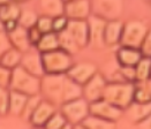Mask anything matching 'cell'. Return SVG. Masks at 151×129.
I'll return each instance as SVG.
<instances>
[{"label":"cell","instance_id":"obj_1","mask_svg":"<svg viewBox=\"0 0 151 129\" xmlns=\"http://www.w3.org/2000/svg\"><path fill=\"white\" fill-rule=\"evenodd\" d=\"M135 84L126 81L107 82L103 92L101 99L113 104L114 106L125 111L133 102Z\"/></svg>","mask_w":151,"mask_h":129},{"label":"cell","instance_id":"obj_2","mask_svg":"<svg viewBox=\"0 0 151 129\" xmlns=\"http://www.w3.org/2000/svg\"><path fill=\"white\" fill-rule=\"evenodd\" d=\"M65 80L66 74H44L40 77V97L55 106H60L63 104Z\"/></svg>","mask_w":151,"mask_h":129},{"label":"cell","instance_id":"obj_3","mask_svg":"<svg viewBox=\"0 0 151 129\" xmlns=\"http://www.w3.org/2000/svg\"><path fill=\"white\" fill-rule=\"evenodd\" d=\"M9 90L19 91L27 96H36L40 91V77H37L23 69L21 66L12 69Z\"/></svg>","mask_w":151,"mask_h":129},{"label":"cell","instance_id":"obj_4","mask_svg":"<svg viewBox=\"0 0 151 129\" xmlns=\"http://www.w3.org/2000/svg\"><path fill=\"white\" fill-rule=\"evenodd\" d=\"M42 60L45 74H66L74 64L73 55L60 47L42 53Z\"/></svg>","mask_w":151,"mask_h":129},{"label":"cell","instance_id":"obj_5","mask_svg":"<svg viewBox=\"0 0 151 129\" xmlns=\"http://www.w3.org/2000/svg\"><path fill=\"white\" fill-rule=\"evenodd\" d=\"M89 105L90 103L83 97L66 102L60 105V111L66 118L68 126L77 127L81 125V122L90 114Z\"/></svg>","mask_w":151,"mask_h":129},{"label":"cell","instance_id":"obj_6","mask_svg":"<svg viewBox=\"0 0 151 129\" xmlns=\"http://www.w3.org/2000/svg\"><path fill=\"white\" fill-rule=\"evenodd\" d=\"M91 14L105 21L120 20L124 13V0H90Z\"/></svg>","mask_w":151,"mask_h":129},{"label":"cell","instance_id":"obj_7","mask_svg":"<svg viewBox=\"0 0 151 129\" xmlns=\"http://www.w3.org/2000/svg\"><path fill=\"white\" fill-rule=\"evenodd\" d=\"M148 27L144 22L139 20H130L126 23H124L122 34L119 45L124 46H130L139 49L143 39L148 32Z\"/></svg>","mask_w":151,"mask_h":129},{"label":"cell","instance_id":"obj_8","mask_svg":"<svg viewBox=\"0 0 151 129\" xmlns=\"http://www.w3.org/2000/svg\"><path fill=\"white\" fill-rule=\"evenodd\" d=\"M89 27V42L88 46L92 50H103L106 47L104 42V29L106 21L98 16L90 15L88 19Z\"/></svg>","mask_w":151,"mask_h":129},{"label":"cell","instance_id":"obj_9","mask_svg":"<svg viewBox=\"0 0 151 129\" xmlns=\"http://www.w3.org/2000/svg\"><path fill=\"white\" fill-rule=\"evenodd\" d=\"M90 114L95 116H98L101 119L116 122L119 119H121L124 115V111L119 107L114 106L113 104L109 103L104 99H98L96 102H92L89 105Z\"/></svg>","mask_w":151,"mask_h":129},{"label":"cell","instance_id":"obj_10","mask_svg":"<svg viewBox=\"0 0 151 129\" xmlns=\"http://www.w3.org/2000/svg\"><path fill=\"white\" fill-rule=\"evenodd\" d=\"M107 81L98 72L89 80L87 83L82 85V97L89 103L101 99L103 92L106 87Z\"/></svg>","mask_w":151,"mask_h":129},{"label":"cell","instance_id":"obj_11","mask_svg":"<svg viewBox=\"0 0 151 129\" xmlns=\"http://www.w3.org/2000/svg\"><path fill=\"white\" fill-rule=\"evenodd\" d=\"M63 15L68 20H87L91 15L90 0H73L65 2Z\"/></svg>","mask_w":151,"mask_h":129},{"label":"cell","instance_id":"obj_12","mask_svg":"<svg viewBox=\"0 0 151 129\" xmlns=\"http://www.w3.org/2000/svg\"><path fill=\"white\" fill-rule=\"evenodd\" d=\"M66 30L81 49L88 47L89 27L87 20H68Z\"/></svg>","mask_w":151,"mask_h":129},{"label":"cell","instance_id":"obj_13","mask_svg":"<svg viewBox=\"0 0 151 129\" xmlns=\"http://www.w3.org/2000/svg\"><path fill=\"white\" fill-rule=\"evenodd\" d=\"M20 66L27 72H29L30 74H32L37 77H42L45 74L43 60H42V53L37 51L36 49L35 50L30 49L29 51L24 52L22 54Z\"/></svg>","mask_w":151,"mask_h":129},{"label":"cell","instance_id":"obj_14","mask_svg":"<svg viewBox=\"0 0 151 129\" xmlns=\"http://www.w3.org/2000/svg\"><path fill=\"white\" fill-rule=\"evenodd\" d=\"M97 67L92 62H78V64H73L72 67L68 69L66 75L76 83L83 85L87 83L90 78L92 77L97 73Z\"/></svg>","mask_w":151,"mask_h":129},{"label":"cell","instance_id":"obj_15","mask_svg":"<svg viewBox=\"0 0 151 129\" xmlns=\"http://www.w3.org/2000/svg\"><path fill=\"white\" fill-rule=\"evenodd\" d=\"M57 111V106L52 103L45 100L42 98V100L37 104L32 113L30 114L28 121L34 126V127H44L50 116Z\"/></svg>","mask_w":151,"mask_h":129},{"label":"cell","instance_id":"obj_16","mask_svg":"<svg viewBox=\"0 0 151 129\" xmlns=\"http://www.w3.org/2000/svg\"><path fill=\"white\" fill-rule=\"evenodd\" d=\"M142 57L143 55L139 49L124 45H119V49L115 53L116 61L120 67H134L142 59Z\"/></svg>","mask_w":151,"mask_h":129},{"label":"cell","instance_id":"obj_17","mask_svg":"<svg viewBox=\"0 0 151 129\" xmlns=\"http://www.w3.org/2000/svg\"><path fill=\"white\" fill-rule=\"evenodd\" d=\"M6 34L8 36L12 47L14 49L19 50L22 53L32 49V45H31V43L29 40V36H28V29L21 26H17L14 30L6 32Z\"/></svg>","mask_w":151,"mask_h":129},{"label":"cell","instance_id":"obj_18","mask_svg":"<svg viewBox=\"0 0 151 129\" xmlns=\"http://www.w3.org/2000/svg\"><path fill=\"white\" fill-rule=\"evenodd\" d=\"M122 28H124V22H121L120 20L106 21L105 29H104V42L106 47L116 46L120 44Z\"/></svg>","mask_w":151,"mask_h":129},{"label":"cell","instance_id":"obj_19","mask_svg":"<svg viewBox=\"0 0 151 129\" xmlns=\"http://www.w3.org/2000/svg\"><path fill=\"white\" fill-rule=\"evenodd\" d=\"M151 113V102L150 103H137L132 102V104L124 111V114H126L128 119H130L133 122L139 123L143 119Z\"/></svg>","mask_w":151,"mask_h":129},{"label":"cell","instance_id":"obj_20","mask_svg":"<svg viewBox=\"0 0 151 129\" xmlns=\"http://www.w3.org/2000/svg\"><path fill=\"white\" fill-rule=\"evenodd\" d=\"M29 96L19 91L9 90V103H8V114L13 116H22Z\"/></svg>","mask_w":151,"mask_h":129},{"label":"cell","instance_id":"obj_21","mask_svg":"<svg viewBox=\"0 0 151 129\" xmlns=\"http://www.w3.org/2000/svg\"><path fill=\"white\" fill-rule=\"evenodd\" d=\"M63 0H39V8L42 15L55 17L63 14Z\"/></svg>","mask_w":151,"mask_h":129},{"label":"cell","instance_id":"obj_22","mask_svg":"<svg viewBox=\"0 0 151 129\" xmlns=\"http://www.w3.org/2000/svg\"><path fill=\"white\" fill-rule=\"evenodd\" d=\"M82 97V85L76 83L72 78H69L66 75L65 80V85H63V103L77 99Z\"/></svg>","mask_w":151,"mask_h":129},{"label":"cell","instance_id":"obj_23","mask_svg":"<svg viewBox=\"0 0 151 129\" xmlns=\"http://www.w3.org/2000/svg\"><path fill=\"white\" fill-rule=\"evenodd\" d=\"M37 51L40 53H45V52L53 51L55 49L59 47V43H58V36L55 32L51 31L47 34H43L40 39L38 40V43L34 46Z\"/></svg>","mask_w":151,"mask_h":129},{"label":"cell","instance_id":"obj_24","mask_svg":"<svg viewBox=\"0 0 151 129\" xmlns=\"http://www.w3.org/2000/svg\"><path fill=\"white\" fill-rule=\"evenodd\" d=\"M20 13H21V8L17 2L9 1L6 5L0 6V20L2 21V23L7 21H17Z\"/></svg>","mask_w":151,"mask_h":129},{"label":"cell","instance_id":"obj_25","mask_svg":"<svg viewBox=\"0 0 151 129\" xmlns=\"http://www.w3.org/2000/svg\"><path fill=\"white\" fill-rule=\"evenodd\" d=\"M80 127L87 129H106V128H113L115 127V122L112 121H107L101 119L98 116L91 115L89 114L80 125Z\"/></svg>","mask_w":151,"mask_h":129},{"label":"cell","instance_id":"obj_26","mask_svg":"<svg viewBox=\"0 0 151 129\" xmlns=\"http://www.w3.org/2000/svg\"><path fill=\"white\" fill-rule=\"evenodd\" d=\"M22 52H20L19 50L11 47L9 50L4 53V55L0 58V64L5 66L6 68L9 69H14L17 66H20L21 64V59H22Z\"/></svg>","mask_w":151,"mask_h":129},{"label":"cell","instance_id":"obj_27","mask_svg":"<svg viewBox=\"0 0 151 129\" xmlns=\"http://www.w3.org/2000/svg\"><path fill=\"white\" fill-rule=\"evenodd\" d=\"M58 36V43H59V47L63 51L68 52L69 54L74 55L75 53L80 51V47L77 46L75 40L72 38V36L68 34V31L65 29L61 32L57 34Z\"/></svg>","mask_w":151,"mask_h":129},{"label":"cell","instance_id":"obj_28","mask_svg":"<svg viewBox=\"0 0 151 129\" xmlns=\"http://www.w3.org/2000/svg\"><path fill=\"white\" fill-rule=\"evenodd\" d=\"M135 67V77L136 82H142L148 80L150 76V69H151V58L148 57H142L137 64L134 66Z\"/></svg>","mask_w":151,"mask_h":129},{"label":"cell","instance_id":"obj_29","mask_svg":"<svg viewBox=\"0 0 151 129\" xmlns=\"http://www.w3.org/2000/svg\"><path fill=\"white\" fill-rule=\"evenodd\" d=\"M38 15L31 9H21L20 16L17 19L19 26L23 27L25 29H30L36 26Z\"/></svg>","mask_w":151,"mask_h":129},{"label":"cell","instance_id":"obj_30","mask_svg":"<svg viewBox=\"0 0 151 129\" xmlns=\"http://www.w3.org/2000/svg\"><path fill=\"white\" fill-rule=\"evenodd\" d=\"M68 126V122L66 120V118L63 116L61 111H55L50 119L47 120V122L45 123L44 128L47 129H63Z\"/></svg>","mask_w":151,"mask_h":129},{"label":"cell","instance_id":"obj_31","mask_svg":"<svg viewBox=\"0 0 151 129\" xmlns=\"http://www.w3.org/2000/svg\"><path fill=\"white\" fill-rule=\"evenodd\" d=\"M135 88H134V96H133V102H137V103H150L151 96L148 93V91L145 90L139 83H134Z\"/></svg>","mask_w":151,"mask_h":129},{"label":"cell","instance_id":"obj_32","mask_svg":"<svg viewBox=\"0 0 151 129\" xmlns=\"http://www.w3.org/2000/svg\"><path fill=\"white\" fill-rule=\"evenodd\" d=\"M8 103H9V89L0 87V116L8 114Z\"/></svg>","mask_w":151,"mask_h":129},{"label":"cell","instance_id":"obj_33","mask_svg":"<svg viewBox=\"0 0 151 129\" xmlns=\"http://www.w3.org/2000/svg\"><path fill=\"white\" fill-rule=\"evenodd\" d=\"M36 28L42 34H47V32L53 31L52 30V17L46 16V15L38 16L37 22H36Z\"/></svg>","mask_w":151,"mask_h":129},{"label":"cell","instance_id":"obj_34","mask_svg":"<svg viewBox=\"0 0 151 129\" xmlns=\"http://www.w3.org/2000/svg\"><path fill=\"white\" fill-rule=\"evenodd\" d=\"M67 23H68V19L63 14L53 17L52 19V30H53V32L58 34V32L63 31L67 28Z\"/></svg>","mask_w":151,"mask_h":129},{"label":"cell","instance_id":"obj_35","mask_svg":"<svg viewBox=\"0 0 151 129\" xmlns=\"http://www.w3.org/2000/svg\"><path fill=\"white\" fill-rule=\"evenodd\" d=\"M11 77H12V69L0 64V87L9 89Z\"/></svg>","mask_w":151,"mask_h":129},{"label":"cell","instance_id":"obj_36","mask_svg":"<svg viewBox=\"0 0 151 129\" xmlns=\"http://www.w3.org/2000/svg\"><path fill=\"white\" fill-rule=\"evenodd\" d=\"M120 76L122 77V81L135 83L136 77H135V67H120L119 69Z\"/></svg>","mask_w":151,"mask_h":129},{"label":"cell","instance_id":"obj_37","mask_svg":"<svg viewBox=\"0 0 151 129\" xmlns=\"http://www.w3.org/2000/svg\"><path fill=\"white\" fill-rule=\"evenodd\" d=\"M139 51H141L143 57L151 58V29L148 30L145 37L143 39L141 46H139Z\"/></svg>","mask_w":151,"mask_h":129},{"label":"cell","instance_id":"obj_38","mask_svg":"<svg viewBox=\"0 0 151 129\" xmlns=\"http://www.w3.org/2000/svg\"><path fill=\"white\" fill-rule=\"evenodd\" d=\"M12 47L8 36L5 31H0V58L4 55V53Z\"/></svg>","mask_w":151,"mask_h":129},{"label":"cell","instance_id":"obj_39","mask_svg":"<svg viewBox=\"0 0 151 129\" xmlns=\"http://www.w3.org/2000/svg\"><path fill=\"white\" fill-rule=\"evenodd\" d=\"M42 35H43V34L36 28V26L32 27V28H30V29H28V36H29V40H30L32 47L38 43V40L40 39Z\"/></svg>","mask_w":151,"mask_h":129},{"label":"cell","instance_id":"obj_40","mask_svg":"<svg viewBox=\"0 0 151 129\" xmlns=\"http://www.w3.org/2000/svg\"><path fill=\"white\" fill-rule=\"evenodd\" d=\"M136 127H139V128H151V113L145 119H143L142 121H139V123H136Z\"/></svg>","mask_w":151,"mask_h":129},{"label":"cell","instance_id":"obj_41","mask_svg":"<svg viewBox=\"0 0 151 129\" xmlns=\"http://www.w3.org/2000/svg\"><path fill=\"white\" fill-rule=\"evenodd\" d=\"M136 83H139L145 90L148 91V93L151 96V78H148V80L142 81V82H136Z\"/></svg>","mask_w":151,"mask_h":129},{"label":"cell","instance_id":"obj_42","mask_svg":"<svg viewBox=\"0 0 151 129\" xmlns=\"http://www.w3.org/2000/svg\"><path fill=\"white\" fill-rule=\"evenodd\" d=\"M9 1H12V0H0V6H2V5H6V4H8Z\"/></svg>","mask_w":151,"mask_h":129},{"label":"cell","instance_id":"obj_43","mask_svg":"<svg viewBox=\"0 0 151 129\" xmlns=\"http://www.w3.org/2000/svg\"><path fill=\"white\" fill-rule=\"evenodd\" d=\"M14 2H17V4H21V2H25V1H28V0H12Z\"/></svg>","mask_w":151,"mask_h":129},{"label":"cell","instance_id":"obj_44","mask_svg":"<svg viewBox=\"0 0 151 129\" xmlns=\"http://www.w3.org/2000/svg\"><path fill=\"white\" fill-rule=\"evenodd\" d=\"M0 31H4V23L1 20H0Z\"/></svg>","mask_w":151,"mask_h":129},{"label":"cell","instance_id":"obj_45","mask_svg":"<svg viewBox=\"0 0 151 129\" xmlns=\"http://www.w3.org/2000/svg\"><path fill=\"white\" fill-rule=\"evenodd\" d=\"M68 1H73V0H63V2H68Z\"/></svg>","mask_w":151,"mask_h":129},{"label":"cell","instance_id":"obj_46","mask_svg":"<svg viewBox=\"0 0 151 129\" xmlns=\"http://www.w3.org/2000/svg\"><path fill=\"white\" fill-rule=\"evenodd\" d=\"M149 78H151V69H150V76H149Z\"/></svg>","mask_w":151,"mask_h":129}]
</instances>
